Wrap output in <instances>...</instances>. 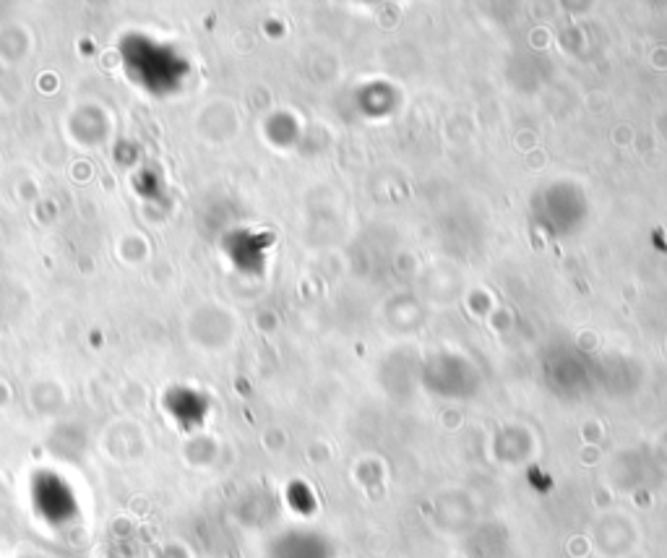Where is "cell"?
<instances>
[{"label": "cell", "mask_w": 667, "mask_h": 558, "mask_svg": "<svg viewBox=\"0 0 667 558\" xmlns=\"http://www.w3.org/2000/svg\"><path fill=\"white\" fill-rule=\"evenodd\" d=\"M55 480L58 478H40L37 488H34V501H37V509H40V517L50 519V522H66L73 512V499L71 493L66 491V485L60 488L58 496L55 493Z\"/></svg>", "instance_id": "1"}]
</instances>
